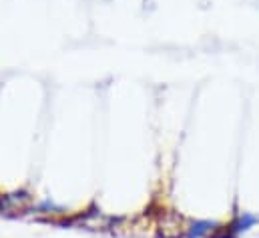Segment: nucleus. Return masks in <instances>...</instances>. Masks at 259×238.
Returning a JSON list of instances; mask_svg holds the SVG:
<instances>
[{
    "label": "nucleus",
    "mask_w": 259,
    "mask_h": 238,
    "mask_svg": "<svg viewBox=\"0 0 259 238\" xmlns=\"http://www.w3.org/2000/svg\"><path fill=\"white\" fill-rule=\"evenodd\" d=\"M32 206V196L26 190L10 192L0 196V214H12V212H28Z\"/></svg>",
    "instance_id": "f257e3e1"
},
{
    "label": "nucleus",
    "mask_w": 259,
    "mask_h": 238,
    "mask_svg": "<svg viewBox=\"0 0 259 238\" xmlns=\"http://www.w3.org/2000/svg\"><path fill=\"white\" fill-rule=\"evenodd\" d=\"M219 226H221V222L209 220V218L191 220V222L183 228V238H209Z\"/></svg>",
    "instance_id": "f03ea898"
},
{
    "label": "nucleus",
    "mask_w": 259,
    "mask_h": 238,
    "mask_svg": "<svg viewBox=\"0 0 259 238\" xmlns=\"http://www.w3.org/2000/svg\"><path fill=\"white\" fill-rule=\"evenodd\" d=\"M259 224V216L255 214H251V212H239L227 226H229V230L235 234V236L239 238L241 234H245V232H249L253 226H257Z\"/></svg>",
    "instance_id": "7ed1b4c3"
},
{
    "label": "nucleus",
    "mask_w": 259,
    "mask_h": 238,
    "mask_svg": "<svg viewBox=\"0 0 259 238\" xmlns=\"http://www.w3.org/2000/svg\"><path fill=\"white\" fill-rule=\"evenodd\" d=\"M28 212H32V214H65V208L53 200H42L38 204H32L28 208Z\"/></svg>",
    "instance_id": "20e7f679"
}]
</instances>
